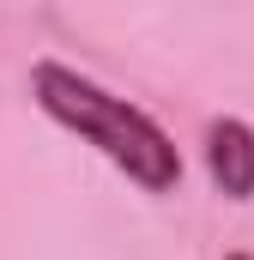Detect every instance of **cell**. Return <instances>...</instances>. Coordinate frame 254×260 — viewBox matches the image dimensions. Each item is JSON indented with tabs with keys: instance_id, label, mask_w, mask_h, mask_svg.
<instances>
[{
	"instance_id": "6da1fadb",
	"label": "cell",
	"mask_w": 254,
	"mask_h": 260,
	"mask_svg": "<svg viewBox=\"0 0 254 260\" xmlns=\"http://www.w3.org/2000/svg\"><path fill=\"white\" fill-rule=\"evenodd\" d=\"M30 97H37V109L49 121L79 133L85 145H97L145 194H176L182 188V151H176V139L145 109H133L127 97L103 91L97 79H85V73H73L61 61H37L30 67Z\"/></svg>"
},
{
	"instance_id": "7a4b0ae2",
	"label": "cell",
	"mask_w": 254,
	"mask_h": 260,
	"mask_svg": "<svg viewBox=\"0 0 254 260\" xmlns=\"http://www.w3.org/2000/svg\"><path fill=\"white\" fill-rule=\"evenodd\" d=\"M206 176L224 200H254V127L218 115L206 127Z\"/></svg>"
},
{
	"instance_id": "3957f363",
	"label": "cell",
	"mask_w": 254,
	"mask_h": 260,
	"mask_svg": "<svg viewBox=\"0 0 254 260\" xmlns=\"http://www.w3.org/2000/svg\"><path fill=\"white\" fill-rule=\"evenodd\" d=\"M224 260H254V254H224Z\"/></svg>"
}]
</instances>
